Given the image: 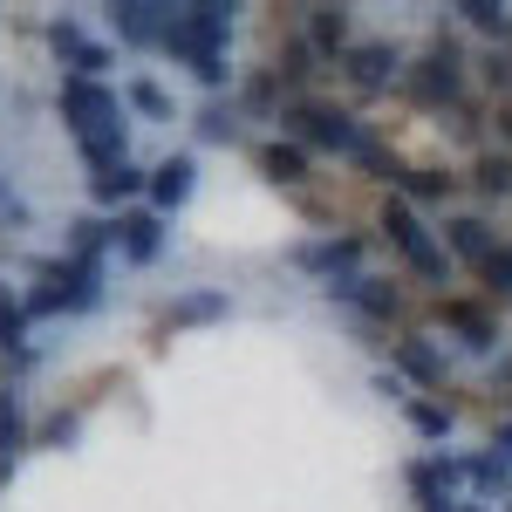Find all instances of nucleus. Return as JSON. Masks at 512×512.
<instances>
[{
	"label": "nucleus",
	"mask_w": 512,
	"mask_h": 512,
	"mask_svg": "<svg viewBox=\"0 0 512 512\" xmlns=\"http://www.w3.org/2000/svg\"><path fill=\"white\" fill-rule=\"evenodd\" d=\"M444 233H451V253H458V260H472V267H492V260H499V233H492L485 219H472V212H465V219H451Z\"/></svg>",
	"instance_id": "12"
},
{
	"label": "nucleus",
	"mask_w": 512,
	"mask_h": 512,
	"mask_svg": "<svg viewBox=\"0 0 512 512\" xmlns=\"http://www.w3.org/2000/svg\"><path fill=\"white\" fill-rule=\"evenodd\" d=\"M123 226V260H137V267H151L164 253V212H130V219H117Z\"/></svg>",
	"instance_id": "11"
},
{
	"label": "nucleus",
	"mask_w": 512,
	"mask_h": 512,
	"mask_svg": "<svg viewBox=\"0 0 512 512\" xmlns=\"http://www.w3.org/2000/svg\"><path fill=\"white\" fill-rule=\"evenodd\" d=\"M478 185H485V192H512V164L506 158H485V164H478Z\"/></svg>",
	"instance_id": "32"
},
{
	"label": "nucleus",
	"mask_w": 512,
	"mask_h": 512,
	"mask_svg": "<svg viewBox=\"0 0 512 512\" xmlns=\"http://www.w3.org/2000/svg\"><path fill=\"white\" fill-rule=\"evenodd\" d=\"M41 437H48V444H69V437H76V417H48V431H41Z\"/></svg>",
	"instance_id": "34"
},
{
	"label": "nucleus",
	"mask_w": 512,
	"mask_h": 512,
	"mask_svg": "<svg viewBox=\"0 0 512 512\" xmlns=\"http://www.w3.org/2000/svg\"><path fill=\"white\" fill-rule=\"evenodd\" d=\"M349 76L362 82V89H383V82L396 76V48L390 41H362V48H349Z\"/></svg>",
	"instance_id": "14"
},
{
	"label": "nucleus",
	"mask_w": 512,
	"mask_h": 512,
	"mask_svg": "<svg viewBox=\"0 0 512 512\" xmlns=\"http://www.w3.org/2000/svg\"><path fill=\"white\" fill-rule=\"evenodd\" d=\"M383 233L396 239V253L410 260V274H417V280H431V287L444 280V246L424 233V219L410 212V198H390V205H383Z\"/></svg>",
	"instance_id": "3"
},
{
	"label": "nucleus",
	"mask_w": 512,
	"mask_h": 512,
	"mask_svg": "<svg viewBox=\"0 0 512 512\" xmlns=\"http://www.w3.org/2000/svg\"><path fill=\"white\" fill-rule=\"evenodd\" d=\"M444 512H485V506H444Z\"/></svg>",
	"instance_id": "37"
},
{
	"label": "nucleus",
	"mask_w": 512,
	"mask_h": 512,
	"mask_svg": "<svg viewBox=\"0 0 512 512\" xmlns=\"http://www.w3.org/2000/svg\"><path fill=\"white\" fill-rule=\"evenodd\" d=\"M472 485H478V492H506V485H512V458H499V451L472 458Z\"/></svg>",
	"instance_id": "24"
},
{
	"label": "nucleus",
	"mask_w": 512,
	"mask_h": 512,
	"mask_svg": "<svg viewBox=\"0 0 512 512\" xmlns=\"http://www.w3.org/2000/svg\"><path fill=\"white\" fill-rule=\"evenodd\" d=\"M417 96H424V103H458V89H465V62H458V48H451V41H437L431 55H424V62H417Z\"/></svg>",
	"instance_id": "5"
},
{
	"label": "nucleus",
	"mask_w": 512,
	"mask_h": 512,
	"mask_svg": "<svg viewBox=\"0 0 512 512\" xmlns=\"http://www.w3.org/2000/svg\"><path fill=\"white\" fill-rule=\"evenodd\" d=\"M458 14L472 21L478 35H492V41L512 35V7H499V0H458Z\"/></svg>",
	"instance_id": "20"
},
{
	"label": "nucleus",
	"mask_w": 512,
	"mask_h": 512,
	"mask_svg": "<svg viewBox=\"0 0 512 512\" xmlns=\"http://www.w3.org/2000/svg\"><path fill=\"white\" fill-rule=\"evenodd\" d=\"M110 14H117V35L130 41V48H151V41H164V28H171V7H158V0H117Z\"/></svg>",
	"instance_id": "8"
},
{
	"label": "nucleus",
	"mask_w": 512,
	"mask_h": 512,
	"mask_svg": "<svg viewBox=\"0 0 512 512\" xmlns=\"http://www.w3.org/2000/svg\"><path fill=\"white\" fill-rule=\"evenodd\" d=\"M403 192L410 198H444L451 192V171H403Z\"/></svg>",
	"instance_id": "28"
},
{
	"label": "nucleus",
	"mask_w": 512,
	"mask_h": 512,
	"mask_svg": "<svg viewBox=\"0 0 512 512\" xmlns=\"http://www.w3.org/2000/svg\"><path fill=\"white\" fill-rule=\"evenodd\" d=\"M198 137H205V144H233V110H226V103H205V110H198Z\"/></svg>",
	"instance_id": "26"
},
{
	"label": "nucleus",
	"mask_w": 512,
	"mask_h": 512,
	"mask_svg": "<svg viewBox=\"0 0 512 512\" xmlns=\"http://www.w3.org/2000/svg\"><path fill=\"white\" fill-rule=\"evenodd\" d=\"M130 103H137L144 117H171V96H164L158 82H130Z\"/></svg>",
	"instance_id": "30"
},
{
	"label": "nucleus",
	"mask_w": 512,
	"mask_h": 512,
	"mask_svg": "<svg viewBox=\"0 0 512 512\" xmlns=\"http://www.w3.org/2000/svg\"><path fill=\"white\" fill-rule=\"evenodd\" d=\"M260 171H267V178H280V185H301V178H308V151L274 137V144L260 151Z\"/></svg>",
	"instance_id": "19"
},
{
	"label": "nucleus",
	"mask_w": 512,
	"mask_h": 512,
	"mask_svg": "<svg viewBox=\"0 0 512 512\" xmlns=\"http://www.w3.org/2000/svg\"><path fill=\"white\" fill-rule=\"evenodd\" d=\"M0 219H21V205L7 198V185H0Z\"/></svg>",
	"instance_id": "36"
},
{
	"label": "nucleus",
	"mask_w": 512,
	"mask_h": 512,
	"mask_svg": "<svg viewBox=\"0 0 512 512\" xmlns=\"http://www.w3.org/2000/svg\"><path fill=\"white\" fill-rule=\"evenodd\" d=\"M444 321H451L472 349H492V342H499V335H492V321L478 315V308H465V301H444Z\"/></svg>",
	"instance_id": "21"
},
{
	"label": "nucleus",
	"mask_w": 512,
	"mask_h": 512,
	"mask_svg": "<svg viewBox=\"0 0 512 512\" xmlns=\"http://www.w3.org/2000/svg\"><path fill=\"white\" fill-rule=\"evenodd\" d=\"M294 123V137L308 144V151H335V158H355L362 144H369V130L349 117V110H328V103H301V110H287Z\"/></svg>",
	"instance_id": "2"
},
{
	"label": "nucleus",
	"mask_w": 512,
	"mask_h": 512,
	"mask_svg": "<svg viewBox=\"0 0 512 512\" xmlns=\"http://www.w3.org/2000/svg\"><path fill=\"white\" fill-rule=\"evenodd\" d=\"M396 362H403V376H410V383H424V390H437V383H444V355H437L424 335L396 342Z\"/></svg>",
	"instance_id": "15"
},
{
	"label": "nucleus",
	"mask_w": 512,
	"mask_h": 512,
	"mask_svg": "<svg viewBox=\"0 0 512 512\" xmlns=\"http://www.w3.org/2000/svg\"><path fill=\"white\" fill-rule=\"evenodd\" d=\"M82 41H89V35H82L76 21H48V48H55L62 62H76V55H82Z\"/></svg>",
	"instance_id": "29"
},
{
	"label": "nucleus",
	"mask_w": 512,
	"mask_h": 512,
	"mask_svg": "<svg viewBox=\"0 0 512 512\" xmlns=\"http://www.w3.org/2000/svg\"><path fill=\"white\" fill-rule=\"evenodd\" d=\"M110 239H123V226L96 219V212H82L76 226H69V253H76V260H103V246H110Z\"/></svg>",
	"instance_id": "17"
},
{
	"label": "nucleus",
	"mask_w": 512,
	"mask_h": 512,
	"mask_svg": "<svg viewBox=\"0 0 512 512\" xmlns=\"http://www.w3.org/2000/svg\"><path fill=\"white\" fill-rule=\"evenodd\" d=\"M21 444V396L14 390H0V458Z\"/></svg>",
	"instance_id": "27"
},
{
	"label": "nucleus",
	"mask_w": 512,
	"mask_h": 512,
	"mask_svg": "<svg viewBox=\"0 0 512 512\" xmlns=\"http://www.w3.org/2000/svg\"><path fill=\"white\" fill-rule=\"evenodd\" d=\"M69 69H76L82 82H96V76H103V69H110V48H103V41H82V55H76V62H69Z\"/></svg>",
	"instance_id": "31"
},
{
	"label": "nucleus",
	"mask_w": 512,
	"mask_h": 512,
	"mask_svg": "<svg viewBox=\"0 0 512 512\" xmlns=\"http://www.w3.org/2000/svg\"><path fill=\"white\" fill-rule=\"evenodd\" d=\"M492 451H499V458H512V424H499V431H492Z\"/></svg>",
	"instance_id": "35"
},
{
	"label": "nucleus",
	"mask_w": 512,
	"mask_h": 512,
	"mask_svg": "<svg viewBox=\"0 0 512 512\" xmlns=\"http://www.w3.org/2000/svg\"><path fill=\"white\" fill-rule=\"evenodd\" d=\"M226 28H233V7L219 0H198V7H171V28H164V48L192 62V76L205 89H226Z\"/></svg>",
	"instance_id": "1"
},
{
	"label": "nucleus",
	"mask_w": 512,
	"mask_h": 512,
	"mask_svg": "<svg viewBox=\"0 0 512 512\" xmlns=\"http://www.w3.org/2000/svg\"><path fill=\"white\" fill-rule=\"evenodd\" d=\"M226 315V294L219 287H198V294H178L171 301V328H198V321H219Z\"/></svg>",
	"instance_id": "18"
},
{
	"label": "nucleus",
	"mask_w": 512,
	"mask_h": 512,
	"mask_svg": "<svg viewBox=\"0 0 512 512\" xmlns=\"http://www.w3.org/2000/svg\"><path fill=\"white\" fill-rule=\"evenodd\" d=\"M355 260H362V239L355 233H335V239H301V246H294V267H301V274H328V280H342L355 267Z\"/></svg>",
	"instance_id": "6"
},
{
	"label": "nucleus",
	"mask_w": 512,
	"mask_h": 512,
	"mask_svg": "<svg viewBox=\"0 0 512 512\" xmlns=\"http://www.w3.org/2000/svg\"><path fill=\"white\" fill-rule=\"evenodd\" d=\"M458 478H472L465 458H424V465H410V492H417L424 512H444V492H451Z\"/></svg>",
	"instance_id": "7"
},
{
	"label": "nucleus",
	"mask_w": 512,
	"mask_h": 512,
	"mask_svg": "<svg viewBox=\"0 0 512 512\" xmlns=\"http://www.w3.org/2000/svg\"><path fill=\"white\" fill-rule=\"evenodd\" d=\"M403 410H410V431L417 437H431V444L451 437V410H444V403H403Z\"/></svg>",
	"instance_id": "22"
},
{
	"label": "nucleus",
	"mask_w": 512,
	"mask_h": 512,
	"mask_svg": "<svg viewBox=\"0 0 512 512\" xmlns=\"http://www.w3.org/2000/svg\"><path fill=\"white\" fill-rule=\"evenodd\" d=\"M328 301H349V308H362V315H396V287L376 274H342L328 280Z\"/></svg>",
	"instance_id": "9"
},
{
	"label": "nucleus",
	"mask_w": 512,
	"mask_h": 512,
	"mask_svg": "<svg viewBox=\"0 0 512 512\" xmlns=\"http://www.w3.org/2000/svg\"><path fill=\"white\" fill-rule=\"evenodd\" d=\"M308 35H315V48H342V41H349L342 7H315V14H308Z\"/></svg>",
	"instance_id": "23"
},
{
	"label": "nucleus",
	"mask_w": 512,
	"mask_h": 512,
	"mask_svg": "<svg viewBox=\"0 0 512 512\" xmlns=\"http://www.w3.org/2000/svg\"><path fill=\"white\" fill-rule=\"evenodd\" d=\"M485 76H492V89H512V55L492 48V55H485Z\"/></svg>",
	"instance_id": "33"
},
{
	"label": "nucleus",
	"mask_w": 512,
	"mask_h": 512,
	"mask_svg": "<svg viewBox=\"0 0 512 512\" xmlns=\"http://www.w3.org/2000/svg\"><path fill=\"white\" fill-rule=\"evenodd\" d=\"M62 117H69V130H76V144H82V137L123 130V103H117V89L69 76V82H62Z\"/></svg>",
	"instance_id": "4"
},
{
	"label": "nucleus",
	"mask_w": 512,
	"mask_h": 512,
	"mask_svg": "<svg viewBox=\"0 0 512 512\" xmlns=\"http://www.w3.org/2000/svg\"><path fill=\"white\" fill-rule=\"evenodd\" d=\"M137 192H151V178H144L137 164H117V171L89 178V198H96V205H123V198H137Z\"/></svg>",
	"instance_id": "16"
},
{
	"label": "nucleus",
	"mask_w": 512,
	"mask_h": 512,
	"mask_svg": "<svg viewBox=\"0 0 512 512\" xmlns=\"http://www.w3.org/2000/svg\"><path fill=\"white\" fill-rule=\"evenodd\" d=\"M62 294H69V315H89L103 301V260H69L62 267Z\"/></svg>",
	"instance_id": "13"
},
{
	"label": "nucleus",
	"mask_w": 512,
	"mask_h": 512,
	"mask_svg": "<svg viewBox=\"0 0 512 512\" xmlns=\"http://www.w3.org/2000/svg\"><path fill=\"white\" fill-rule=\"evenodd\" d=\"M192 185H198L192 158H164L158 171H151V212H178V205L192 198Z\"/></svg>",
	"instance_id": "10"
},
{
	"label": "nucleus",
	"mask_w": 512,
	"mask_h": 512,
	"mask_svg": "<svg viewBox=\"0 0 512 512\" xmlns=\"http://www.w3.org/2000/svg\"><path fill=\"white\" fill-rule=\"evenodd\" d=\"M21 335H28V308L0 287V349H21Z\"/></svg>",
	"instance_id": "25"
}]
</instances>
